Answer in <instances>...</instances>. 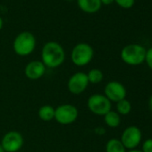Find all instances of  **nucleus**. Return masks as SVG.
Segmentation results:
<instances>
[{
    "label": "nucleus",
    "instance_id": "1",
    "mask_svg": "<svg viewBox=\"0 0 152 152\" xmlns=\"http://www.w3.org/2000/svg\"><path fill=\"white\" fill-rule=\"evenodd\" d=\"M65 60L64 48L56 41H48L41 49V62L48 68L55 69L61 66Z\"/></svg>",
    "mask_w": 152,
    "mask_h": 152
},
{
    "label": "nucleus",
    "instance_id": "2",
    "mask_svg": "<svg viewBox=\"0 0 152 152\" xmlns=\"http://www.w3.org/2000/svg\"><path fill=\"white\" fill-rule=\"evenodd\" d=\"M36 38L30 31H22L13 42V49L17 56H27L33 53L36 48Z\"/></svg>",
    "mask_w": 152,
    "mask_h": 152
},
{
    "label": "nucleus",
    "instance_id": "3",
    "mask_svg": "<svg viewBox=\"0 0 152 152\" xmlns=\"http://www.w3.org/2000/svg\"><path fill=\"white\" fill-rule=\"evenodd\" d=\"M147 49L140 44H129L121 50V59L128 65H140L145 62Z\"/></svg>",
    "mask_w": 152,
    "mask_h": 152
},
{
    "label": "nucleus",
    "instance_id": "4",
    "mask_svg": "<svg viewBox=\"0 0 152 152\" xmlns=\"http://www.w3.org/2000/svg\"><path fill=\"white\" fill-rule=\"evenodd\" d=\"M94 56L93 48L85 42L76 44L71 52V60L76 66H85L89 64Z\"/></svg>",
    "mask_w": 152,
    "mask_h": 152
},
{
    "label": "nucleus",
    "instance_id": "5",
    "mask_svg": "<svg viewBox=\"0 0 152 152\" xmlns=\"http://www.w3.org/2000/svg\"><path fill=\"white\" fill-rule=\"evenodd\" d=\"M79 116V110L73 105L63 104L55 108V120L62 125L74 123Z\"/></svg>",
    "mask_w": 152,
    "mask_h": 152
},
{
    "label": "nucleus",
    "instance_id": "6",
    "mask_svg": "<svg viewBox=\"0 0 152 152\" xmlns=\"http://www.w3.org/2000/svg\"><path fill=\"white\" fill-rule=\"evenodd\" d=\"M87 107L92 114L104 116L111 110L112 103L104 94L96 93L89 98L87 101Z\"/></svg>",
    "mask_w": 152,
    "mask_h": 152
},
{
    "label": "nucleus",
    "instance_id": "7",
    "mask_svg": "<svg viewBox=\"0 0 152 152\" xmlns=\"http://www.w3.org/2000/svg\"><path fill=\"white\" fill-rule=\"evenodd\" d=\"M142 133L140 129L135 125H131L124 130L120 140L126 149L131 150L135 149L140 145Z\"/></svg>",
    "mask_w": 152,
    "mask_h": 152
},
{
    "label": "nucleus",
    "instance_id": "8",
    "mask_svg": "<svg viewBox=\"0 0 152 152\" xmlns=\"http://www.w3.org/2000/svg\"><path fill=\"white\" fill-rule=\"evenodd\" d=\"M89 84L90 83L87 77V73L83 72H77L69 78L67 88L72 94L80 95L86 91Z\"/></svg>",
    "mask_w": 152,
    "mask_h": 152
},
{
    "label": "nucleus",
    "instance_id": "9",
    "mask_svg": "<svg viewBox=\"0 0 152 152\" xmlns=\"http://www.w3.org/2000/svg\"><path fill=\"white\" fill-rule=\"evenodd\" d=\"M0 143L6 152H18L23 146L24 139L21 132L10 131L3 136Z\"/></svg>",
    "mask_w": 152,
    "mask_h": 152
},
{
    "label": "nucleus",
    "instance_id": "10",
    "mask_svg": "<svg viewBox=\"0 0 152 152\" xmlns=\"http://www.w3.org/2000/svg\"><path fill=\"white\" fill-rule=\"evenodd\" d=\"M126 94L127 91L125 87L121 83L116 81L107 83L104 89V95L111 103H117L118 101L124 99L126 98Z\"/></svg>",
    "mask_w": 152,
    "mask_h": 152
},
{
    "label": "nucleus",
    "instance_id": "11",
    "mask_svg": "<svg viewBox=\"0 0 152 152\" xmlns=\"http://www.w3.org/2000/svg\"><path fill=\"white\" fill-rule=\"evenodd\" d=\"M47 67L41 61L34 60L28 63L24 69L25 76L31 81H36L40 79L46 72Z\"/></svg>",
    "mask_w": 152,
    "mask_h": 152
},
{
    "label": "nucleus",
    "instance_id": "12",
    "mask_svg": "<svg viewBox=\"0 0 152 152\" xmlns=\"http://www.w3.org/2000/svg\"><path fill=\"white\" fill-rule=\"evenodd\" d=\"M78 7L86 14H95L101 8L100 0H77Z\"/></svg>",
    "mask_w": 152,
    "mask_h": 152
},
{
    "label": "nucleus",
    "instance_id": "13",
    "mask_svg": "<svg viewBox=\"0 0 152 152\" xmlns=\"http://www.w3.org/2000/svg\"><path fill=\"white\" fill-rule=\"evenodd\" d=\"M104 122L105 124L110 128H116L120 125L121 123V116L116 111L110 110L104 115Z\"/></svg>",
    "mask_w": 152,
    "mask_h": 152
},
{
    "label": "nucleus",
    "instance_id": "14",
    "mask_svg": "<svg viewBox=\"0 0 152 152\" xmlns=\"http://www.w3.org/2000/svg\"><path fill=\"white\" fill-rule=\"evenodd\" d=\"M39 117L44 122H49L55 118V108L49 105H44L38 111Z\"/></svg>",
    "mask_w": 152,
    "mask_h": 152
},
{
    "label": "nucleus",
    "instance_id": "15",
    "mask_svg": "<svg viewBox=\"0 0 152 152\" xmlns=\"http://www.w3.org/2000/svg\"><path fill=\"white\" fill-rule=\"evenodd\" d=\"M106 152H126V148L118 139H110L106 144Z\"/></svg>",
    "mask_w": 152,
    "mask_h": 152
},
{
    "label": "nucleus",
    "instance_id": "16",
    "mask_svg": "<svg viewBox=\"0 0 152 152\" xmlns=\"http://www.w3.org/2000/svg\"><path fill=\"white\" fill-rule=\"evenodd\" d=\"M87 77H88V80H89L90 83L98 84V83H100L103 81L104 74H103V72L101 70L94 68V69L90 70L87 72Z\"/></svg>",
    "mask_w": 152,
    "mask_h": 152
},
{
    "label": "nucleus",
    "instance_id": "17",
    "mask_svg": "<svg viewBox=\"0 0 152 152\" xmlns=\"http://www.w3.org/2000/svg\"><path fill=\"white\" fill-rule=\"evenodd\" d=\"M131 111H132V104L128 99H124L116 103V112L120 115H127L128 114H130Z\"/></svg>",
    "mask_w": 152,
    "mask_h": 152
},
{
    "label": "nucleus",
    "instance_id": "18",
    "mask_svg": "<svg viewBox=\"0 0 152 152\" xmlns=\"http://www.w3.org/2000/svg\"><path fill=\"white\" fill-rule=\"evenodd\" d=\"M115 2L118 7L124 9H130L134 6L135 0H115Z\"/></svg>",
    "mask_w": 152,
    "mask_h": 152
},
{
    "label": "nucleus",
    "instance_id": "19",
    "mask_svg": "<svg viewBox=\"0 0 152 152\" xmlns=\"http://www.w3.org/2000/svg\"><path fill=\"white\" fill-rule=\"evenodd\" d=\"M141 152H152V139L146 140L141 146Z\"/></svg>",
    "mask_w": 152,
    "mask_h": 152
},
{
    "label": "nucleus",
    "instance_id": "20",
    "mask_svg": "<svg viewBox=\"0 0 152 152\" xmlns=\"http://www.w3.org/2000/svg\"><path fill=\"white\" fill-rule=\"evenodd\" d=\"M145 62L148 68L152 70V47L147 49L146 51V56H145Z\"/></svg>",
    "mask_w": 152,
    "mask_h": 152
},
{
    "label": "nucleus",
    "instance_id": "21",
    "mask_svg": "<svg viewBox=\"0 0 152 152\" xmlns=\"http://www.w3.org/2000/svg\"><path fill=\"white\" fill-rule=\"evenodd\" d=\"M100 2L102 5H105V6H109L111 5L112 3L115 2V0H100Z\"/></svg>",
    "mask_w": 152,
    "mask_h": 152
},
{
    "label": "nucleus",
    "instance_id": "22",
    "mask_svg": "<svg viewBox=\"0 0 152 152\" xmlns=\"http://www.w3.org/2000/svg\"><path fill=\"white\" fill-rule=\"evenodd\" d=\"M148 107H149V109L152 111V94L149 98V100H148Z\"/></svg>",
    "mask_w": 152,
    "mask_h": 152
},
{
    "label": "nucleus",
    "instance_id": "23",
    "mask_svg": "<svg viewBox=\"0 0 152 152\" xmlns=\"http://www.w3.org/2000/svg\"><path fill=\"white\" fill-rule=\"evenodd\" d=\"M3 25H4V22H3V19H2V17L0 16V31L2 30V28H3Z\"/></svg>",
    "mask_w": 152,
    "mask_h": 152
},
{
    "label": "nucleus",
    "instance_id": "24",
    "mask_svg": "<svg viewBox=\"0 0 152 152\" xmlns=\"http://www.w3.org/2000/svg\"><path fill=\"white\" fill-rule=\"evenodd\" d=\"M126 152H141V150H140V149H137V148H135V149L128 150V151H126Z\"/></svg>",
    "mask_w": 152,
    "mask_h": 152
},
{
    "label": "nucleus",
    "instance_id": "25",
    "mask_svg": "<svg viewBox=\"0 0 152 152\" xmlns=\"http://www.w3.org/2000/svg\"><path fill=\"white\" fill-rule=\"evenodd\" d=\"M0 152H6V151H5V149H4V148L2 147L1 143H0Z\"/></svg>",
    "mask_w": 152,
    "mask_h": 152
},
{
    "label": "nucleus",
    "instance_id": "26",
    "mask_svg": "<svg viewBox=\"0 0 152 152\" xmlns=\"http://www.w3.org/2000/svg\"><path fill=\"white\" fill-rule=\"evenodd\" d=\"M66 1H73V0H66Z\"/></svg>",
    "mask_w": 152,
    "mask_h": 152
}]
</instances>
